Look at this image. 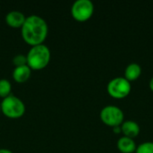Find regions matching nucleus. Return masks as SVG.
Listing matches in <instances>:
<instances>
[{
    "label": "nucleus",
    "mask_w": 153,
    "mask_h": 153,
    "mask_svg": "<svg viewBox=\"0 0 153 153\" xmlns=\"http://www.w3.org/2000/svg\"><path fill=\"white\" fill-rule=\"evenodd\" d=\"M22 35L31 46L42 44L48 35V24L41 16L31 14L26 17L22 26Z\"/></svg>",
    "instance_id": "obj_1"
},
{
    "label": "nucleus",
    "mask_w": 153,
    "mask_h": 153,
    "mask_svg": "<svg viewBox=\"0 0 153 153\" xmlns=\"http://www.w3.org/2000/svg\"><path fill=\"white\" fill-rule=\"evenodd\" d=\"M27 65L32 69H42L48 64L50 60L49 48L42 44L32 46L29 50L27 56Z\"/></svg>",
    "instance_id": "obj_2"
},
{
    "label": "nucleus",
    "mask_w": 153,
    "mask_h": 153,
    "mask_svg": "<svg viewBox=\"0 0 153 153\" xmlns=\"http://www.w3.org/2000/svg\"><path fill=\"white\" fill-rule=\"evenodd\" d=\"M0 106L3 113L11 118L20 117L25 111V105L22 100L13 94L4 98Z\"/></svg>",
    "instance_id": "obj_3"
},
{
    "label": "nucleus",
    "mask_w": 153,
    "mask_h": 153,
    "mask_svg": "<svg viewBox=\"0 0 153 153\" xmlns=\"http://www.w3.org/2000/svg\"><path fill=\"white\" fill-rule=\"evenodd\" d=\"M94 5L91 0H76L71 8L72 15L80 22L88 20L93 13Z\"/></svg>",
    "instance_id": "obj_4"
},
{
    "label": "nucleus",
    "mask_w": 153,
    "mask_h": 153,
    "mask_svg": "<svg viewBox=\"0 0 153 153\" xmlns=\"http://www.w3.org/2000/svg\"><path fill=\"white\" fill-rule=\"evenodd\" d=\"M108 91L114 98H124L131 91V83L126 77H116L108 82Z\"/></svg>",
    "instance_id": "obj_5"
},
{
    "label": "nucleus",
    "mask_w": 153,
    "mask_h": 153,
    "mask_svg": "<svg viewBox=\"0 0 153 153\" xmlns=\"http://www.w3.org/2000/svg\"><path fill=\"white\" fill-rule=\"evenodd\" d=\"M100 118L108 126H117L124 120V113L120 108L114 105H108L101 109Z\"/></svg>",
    "instance_id": "obj_6"
},
{
    "label": "nucleus",
    "mask_w": 153,
    "mask_h": 153,
    "mask_svg": "<svg viewBox=\"0 0 153 153\" xmlns=\"http://www.w3.org/2000/svg\"><path fill=\"white\" fill-rule=\"evenodd\" d=\"M26 17L20 11H11L5 16V22L12 27H22L23 22H25Z\"/></svg>",
    "instance_id": "obj_7"
},
{
    "label": "nucleus",
    "mask_w": 153,
    "mask_h": 153,
    "mask_svg": "<svg viewBox=\"0 0 153 153\" xmlns=\"http://www.w3.org/2000/svg\"><path fill=\"white\" fill-rule=\"evenodd\" d=\"M121 130L125 134L126 136L133 138V137L137 136L138 134L140 133V126L135 121L126 120L122 124Z\"/></svg>",
    "instance_id": "obj_8"
},
{
    "label": "nucleus",
    "mask_w": 153,
    "mask_h": 153,
    "mask_svg": "<svg viewBox=\"0 0 153 153\" xmlns=\"http://www.w3.org/2000/svg\"><path fill=\"white\" fill-rule=\"evenodd\" d=\"M30 76V67L28 65L15 66L13 71V77L18 82H23Z\"/></svg>",
    "instance_id": "obj_9"
},
{
    "label": "nucleus",
    "mask_w": 153,
    "mask_h": 153,
    "mask_svg": "<svg viewBox=\"0 0 153 153\" xmlns=\"http://www.w3.org/2000/svg\"><path fill=\"white\" fill-rule=\"evenodd\" d=\"M117 147L118 149L124 153H131L136 151V144L133 138L123 136L119 138L117 141Z\"/></svg>",
    "instance_id": "obj_10"
},
{
    "label": "nucleus",
    "mask_w": 153,
    "mask_h": 153,
    "mask_svg": "<svg viewBox=\"0 0 153 153\" xmlns=\"http://www.w3.org/2000/svg\"><path fill=\"white\" fill-rule=\"evenodd\" d=\"M142 73V68L140 66V65H138L137 63H131L129 64L125 71V75L126 78L130 82V81H134L136 80Z\"/></svg>",
    "instance_id": "obj_11"
},
{
    "label": "nucleus",
    "mask_w": 153,
    "mask_h": 153,
    "mask_svg": "<svg viewBox=\"0 0 153 153\" xmlns=\"http://www.w3.org/2000/svg\"><path fill=\"white\" fill-rule=\"evenodd\" d=\"M12 85L10 82L6 79H0V96L3 98L7 97L11 94Z\"/></svg>",
    "instance_id": "obj_12"
},
{
    "label": "nucleus",
    "mask_w": 153,
    "mask_h": 153,
    "mask_svg": "<svg viewBox=\"0 0 153 153\" xmlns=\"http://www.w3.org/2000/svg\"><path fill=\"white\" fill-rule=\"evenodd\" d=\"M136 153H153V142H145L136 148Z\"/></svg>",
    "instance_id": "obj_13"
},
{
    "label": "nucleus",
    "mask_w": 153,
    "mask_h": 153,
    "mask_svg": "<svg viewBox=\"0 0 153 153\" xmlns=\"http://www.w3.org/2000/svg\"><path fill=\"white\" fill-rule=\"evenodd\" d=\"M13 64H14L15 66L24 65H27V57L24 55L19 54V55H16L13 57Z\"/></svg>",
    "instance_id": "obj_14"
},
{
    "label": "nucleus",
    "mask_w": 153,
    "mask_h": 153,
    "mask_svg": "<svg viewBox=\"0 0 153 153\" xmlns=\"http://www.w3.org/2000/svg\"><path fill=\"white\" fill-rule=\"evenodd\" d=\"M0 153H13V152L8 149H0Z\"/></svg>",
    "instance_id": "obj_15"
},
{
    "label": "nucleus",
    "mask_w": 153,
    "mask_h": 153,
    "mask_svg": "<svg viewBox=\"0 0 153 153\" xmlns=\"http://www.w3.org/2000/svg\"><path fill=\"white\" fill-rule=\"evenodd\" d=\"M120 131H122V130H121V128L119 127V126H114V132H115V133H119Z\"/></svg>",
    "instance_id": "obj_16"
},
{
    "label": "nucleus",
    "mask_w": 153,
    "mask_h": 153,
    "mask_svg": "<svg viewBox=\"0 0 153 153\" xmlns=\"http://www.w3.org/2000/svg\"><path fill=\"white\" fill-rule=\"evenodd\" d=\"M150 87H151V89L153 91V77L151 79V81H150Z\"/></svg>",
    "instance_id": "obj_17"
},
{
    "label": "nucleus",
    "mask_w": 153,
    "mask_h": 153,
    "mask_svg": "<svg viewBox=\"0 0 153 153\" xmlns=\"http://www.w3.org/2000/svg\"><path fill=\"white\" fill-rule=\"evenodd\" d=\"M0 110H1V106H0Z\"/></svg>",
    "instance_id": "obj_18"
}]
</instances>
